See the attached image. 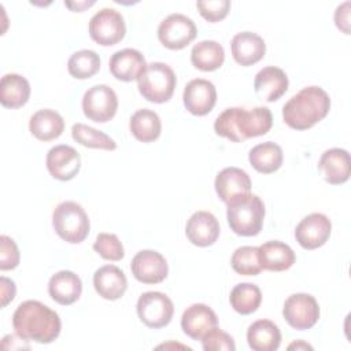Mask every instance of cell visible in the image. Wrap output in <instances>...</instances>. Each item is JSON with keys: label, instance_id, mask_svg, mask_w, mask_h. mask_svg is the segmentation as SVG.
<instances>
[{"label": "cell", "instance_id": "f1b7e54d", "mask_svg": "<svg viewBox=\"0 0 351 351\" xmlns=\"http://www.w3.org/2000/svg\"><path fill=\"white\" fill-rule=\"evenodd\" d=\"M130 133L141 143L155 141L162 132V122L159 115L148 108L137 110L129 121Z\"/></svg>", "mask_w": 351, "mask_h": 351}, {"label": "cell", "instance_id": "e0dca14e", "mask_svg": "<svg viewBox=\"0 0 351 351\" xmlns=\"http://www.w3.org/2000/svg\"><path fill=\"white\" fill-rule=\"evenodd\" d=\"M218 325V317L211 307L204 303H193L185 308L181 317V328L193 340L202 337Z\"/></svg>", "mask_w": 351, "mask_h": 351}, {"label": "cell", "instance_id": "d6986e66", "mask_svg": "<svg viewBox=\"0 0 351 351\" xmlns=\"http://www.w3.org/2000/svg\"><path fill=\"white\" fill-rule=\"evenodd\" d=\"M318 170L328 184H344L351 174L350 154L343 148L326 149L319 158Z\"/></svg>", "mask_w": 351, "mask_h": 351}, {"label": "cell", "instance_id": "cb8c5ba5", "mask_svg": "<svg viewBox=\"0 0 351 351\" xmlns=\"http://www.w3.org/2000/svg\"><path fill=\"white\" fill-rule=\"evenodd\" d=\"M82 292L81 278L70 270L55 273L48 281V293L56 303L69 306L77 302Z\"/></svg>", "mask_w": 351, "mask_h": 351}, {"label": "cell", "instance_id": "9c48e42d", "mask_svg": "<svg viewBox=\"0 0 351 351\" xmlns=\"http://www.w3.org/2000/svg\"><path fill=\"white\" fill-rule=\"evenodd\" d=\"M197 34L195 22L180 12L167 15L158 26V38L169 49H182L191 44Z\"/></svg>", "mask_w": 351, "mask_h": 351}, {"label": "cell", "instance_id": "7bdbcfd3", "mask_svg": "<svg viewBox=\"0 0 351 351\" xmlns=\"http://www.w3.org/2000/svg\"><path fill=\"white\" fill-rule=\"evenodd\" d=\"M288 348H289V350H291V348H296V350H298V348H310V350H313V347H311L310 344H307V343H304V341H300V340L296 341V343L289 344Z\"/></svg>", "mask_w": 351, "mask_h": 351}, {"label": "cell", "instance_id": "9a60e30c", "mask_svg": "<svg viewBox=\"0 0 351 351\" xmlns=\"http://www.w3.org/2000/svg\"><path fill=\"white\" fill-rule=\"evenodd\" d=\"M185 108L197 117L208 114L217 103V89L214 84L204 78L191 80L182 93Z\"/></svg>", "mask_w": 351, "mask_h": 351}, {"label": "cell", "instance_id": "1f68e13d", "mask_svg": "<svg viewBox=\"0 0 351 351\" xmlns=\"http://www.w3.org/2000/svg\"><path fill=\"white\" fill-rule=\"evenodd\" d=\"M229 302L236 313L241 315H248L255 313L261 306L262 292L255 284L240 282L230 291Z\"/></svg>", "mask_w": 351, "mask_h": 351}, {"label": "cell", "instance_id": "5bb4252c", "mask_svg": "<svg viewBox=\"0 0 351 351\" xmlns=\"http://www.w3.org/2000/svg\"><path fill=\"white\" fill-rule=\"evenodd\" d=\"M130 269L134 278L143 284H159L169 273L167 261L154 250L138 251L132 259Z\"/></svg>", "mask_w": 351, "mask_h": 351}, {"label": "cell", "instance_id": "ffe728a7", "mask_svg": "<svg viewBox=\"0 0 351 351\" xmlns=\"http://www.w3.org/2000/svg\"><path fill=\"white\" fill-rule=\"evenodd\" d=\"M108 66L111 74L117 80L125 82L138 80L147 69V63L143 53L134 48H125L114 52L110 58Z\"/></svg>", "mask_w": 351, "mask_h": 351}, {"label": "cell", "instance_id": "d4e9b609", "mask_svg": "<svg viewBox=\"0 0 351 351\" xmlns=\"http://www.w3.org/2000/svg\"><path fill=\"white\" fill-rule=\"evenodd\" d=\"M259 248V259L262 269L269 271H284L288 270L295 263L293 250L278 240L266 241Z\"/></svg>", "mask_w": 351, "mask_h": 351}, {"label": "cell", "instance_id": "ab89813d", "mask_svg": "<svg viewBox=\"0 0 351 351\" xmlns=\"http://www.w3.org/2000/svg\"><path fill=\"white\" fill-rule=\"evenodd\" d=\"M350 1H344L335 11V23L344 34H350Z\"/></svg>", "mask_w": 351, "mask_h": 351}, {"label": "cell", "instance_id": "e575fe53", "mask_svg": "<svg viewBox=\"0 0 351 351\" xmlns=\"http://www.w3.org/2000/svg\"><path fill=\"white\" fill-rule=\"evenodd\" d=\"M232 269L241 276H258L262 271L259 259V248L243 245L234 250L230 258Z\"/></svg>", "mask_w": 351, "mask_h": 351}, {"label": "cell", "instance_id": "8992f818", "mask_svg": "<svg viewBox=\"0 0 351 351\" xmlns=\"http://www.w3.org/2000/svg\"><path fill=\"white\" fill-rule=\"evenodd\" d=\"M177 84L173 69L163 62H152L137 80V88L141 96L152 103L169 101Z\"/></svg>", "mask_w": 351, "mask_h": 351}, {"label": "cell", "instance_id": "5b68a950", "mask_svg": "<svg viewBox=\"0 0 351 351\" xmlns=\"http://www.w3.org/2000/svg\"><path fill=\"white\" fill-rule=\"evenodd\" d=\"M228 223L239 236H256L263 225L265 204L258 195H247L245 197L228 204Z\"/></svg>", "mask_w": 351, "mask_h": 351}, {"label": "cell", "instance_id": "6da1fadb", "mask_svg": "<svg viewBox=\"0 0 351 351\" xmlns=\"http://www.w3.org/2000/svg\"><path fill=\"white\" fill-rule=\"evenodd\" d=\"M16 336L26 341L49 344L58 339L62 322L56 311L38 300L22 302L12 315Z\"/></svg>", "mask_w": 351, "mask_h": 351}, {"label": "cell", "instance_id": "277c9868", "mask_svg": "<svg viewBox=\"0 0 351 351\" xmlns=\"http://www.w3.org/2000/svg\"><path fill=\"white\" fill-rule=\"evenodd\" d=\"M52 226L62 240L70 244H78L89 234L90 222L81 204L66 200L55 207L52 213Z\"/></svg>", "mask_w": 351, "mask_h": 351}, {"label": "cell", "instance_id": "74e56055", "mask_svg": "<svg viewBox=\"0 0 351 351\" xmlns=\"http://www.w3.org/2000/svg\"><path fill=\"white\" fill-rule=\"evenodd\" d=\"M196 7L200 12V15L214 23L218 21H222L229 10H230V1L229 0H206V1H197Z\"/></svg>", "mask_w": 351, "mask_h": 351}, {"label": "cell", "instance_id": "836d02e7", "mask_svg": "<svg viewBox=\"0 0 351 351\" xmlns=\"http://www.w3.org/2000/svg\"><path fill=\"white\" fill-rule=\"evenodd\" d=\"M71 136L74 141L88 148H97V149H107V151H112L117 148V143L110 136L85 123H80V122L74 123L71 128Z\"/></svg>", "mask_w": 351, "mask_h": 351}, {"label": "cell", "instance_id": "484cf974", "mask_svg": "<svg viewBox=\"0 0 351 351\" xmlns=\"http://www.w3.org/2000/svg\"><path fill=\"white\" fill-rule=\"evenodd\" d=\"M30 133L40 141L58 138L64 130V121L59 112L51 108L36 111L29 121Z\"/></svg>", "mask_w": 351, "mask_h": 351}, {"label": "cell", "instance_id": "52a82bcc", "mask_svg": "<svg viewBox=\"0 0 351 351\" xmlns=\"http://www.w3.org/2000/svg\"><path fill=\"white\" fill-rule=\"evenodd\" d=\"M137 314L145 326L159 329L170 324L174 306L167 295L158 291H148L137 300Z\"/></svg>", "mask_w": 351, "mask_h": 351}, {"label": "cell", "instance_id": "44dd1931", "mask_svg": "<svg viewBox=\"0 0 351 351\" xmlns=\"http://www.w3.org/2000/svg\"><path fill=\"white\" fill-rule=\"evenodd\" d=\"M288 77L284 70L276 66H267L261 69L254 80V90L255 93L271 103L278 100L288 89Z\"/></svg>", "mask_w": 351, "mask_h": 351}, {"label": "cell", "instance_id": "8fae6325", "mask_svg": "<svg viewBox=\"0 0 351 351\" xmlns=\"http://www.w3.org/2000/svg\"><path fill=\"white\" fill-rule=\"evenodd\" d=\"M282 315L293 329L306 330L318 322L319 306L308 293H292L284 302Z\"/></svg>", "mask_w": 351, "mask_h": 351}, {"label": "cell", "instance_id": "d590c367", "mask_svg": "<svg viewBox=\"0 0 351 351\" xmlns=\"http://www.w3.org/2000/svg\"><path fill=\"white\" fill-rule=\"evenodd\" d=\"M93 250L106 261L117 262L125 256L123 245L114 233H99L93 243Z\"/></svg>", "mask_w": 351, "mask_h": 351}, {"label": "cell", "instance_id": "ac0fdd59", "mask_svg": "<svg viewBox=\"0 0 351 351\" xmlns=\"http://www.w3.org/2000/svg\"><path fill=\"white\" fill-rule=\"evenodd\" d=\"M219 223L210 211H196L191 215L185 226L188 240L197 247L213 245L219 236Z\"/></svg>", "mask_w": 351, "mask_h": 351}, {"label": "cell", "instance_id": "7a4b0ae2", "mask_svg": "<svg viewBox=\"0 0 351 351\" xmlns=\"http://www.w3.org/2000/svg\"><path fill=\"white\" fill-rule=\"evenodd\" d=\"M271 125L273 117L267 107H229L217 117L214 130L221 137L241 143L266 134Z\"/></svg>", "mask_w": 351, "mask_h": 351}, {"label": "cell", "instance_id": "f35d334b", "mask_svg": "<svg viewBox=\"0 0 351 351\" xmlns=\"http://www.w3.org/2000/svg\"><path fill=\"white\" fill-rule=\"evenodd\" d=\"M21 255L16 243L5 236H0V269L1 270H12L19 265Z\"/></svg>", "mask_w": 351, "mask_h": 351}, {"label": "cell", "instance_id": "7c38bea8", "mask_svg": "<svg viewBox=\"0 0 351 351\" xmlns=\"http://www.w3.org/2000/svg\"><path fill=\"white\" fill-rule=\"evenodd\" d=\"M214 186L218 197L228 206L251 193V178L243 169L230 166L217 174Z\"/></svg>", "mask_w": 351, "mask_h": 351}, {"label": "cell", "instance_id": "b9f144b4", "mask_svg": "<svg viewBox=\"0 0 351 351\" xmlns=\"http://www.w3.org/2000/svg\"><path fill=\"white\" fill-rule=\"evenodd\" d=\"M95 1H77V3H70V1H64V5L69 7L70 10L75 11V12H81L85 8H89L90 5H93Z\"/></svg>", "mask_w": 351, "mask_h": 351}, {"label": "cell", "instance_id": "83f0119b", "mask_svg": "<svg viewBox=\"0 0 351 351\" xmlns=\"http://www.w3.org/2000/svg\"><path fill=\"white\" fill-rule=\"evenodd\" d=\"M30 97L29 81L16 73L1 77L0 81V103L7 108H19L27 103Z\"/></svg>", "mask_w": 351, "mask_h": 351}, {"label": "cell", "instance_id": "4fadbf2b", "mask_svg": "<svg viewBox=\"0 0 351 351\" xmlns=\"http://www.w3.org/2000/svg\"><path fill=\"white\" fill-rule=\"evenodd\" d=\"M330 232V219L322 213H311L298 223L295 237L304 250H315L328 241Z\"/></svg>", "mask_w": 351, "mask_h": 351}, {"label": "cell", "instance_id": "d6a6232c", "mask_svg": "<svg viewBox=\"0 0 351 351\" xmlns=\"http://www.w3.org/2000/svg\"><path fill=\"white\" fill-rule=\"evenodd\" d=\"M100 69V58L92 49H80L74 52L69 62V74L77 80H86L93 77Z\"/></svg>", "mask_w": 351, "mask_h": 351}, {"label": "cell", "instance_id": "4dcf8cb0", "mask_svg": "<svg viewBox=\"0 0 351 351\" xmlns=\"http://www.w3.org/2000/svg\"><path fill=\"white\" fill-rule=\"evenodd\" d=\"M223 47L214 40H203L192 47L191 62L202 71H214L223 64Z\"/></svg>", "mask_w": 351, "mask_h": 351}, {"label": "cell", "instance_id": "30bf717a", "mask_svg": "<svg viewBox=\"0 0 351 351\" xmlns=\"http://www.w3.org/2000/svg\"><path fill=\"white\" fill-rule=\"evenodd\" d=\"M118 110V97L112 88L104 84L90 86L82 97V111L93 122L104 123L114 118Z\"/></svg>", "mask_w": 351, "mask_h": 351}, {"label": "cell", "instance_id": "8d00e7d4", "mask_svg": "<svg viewBox=\"0 0 351 351\" xmlns=\"http://www.w3.org/2000/svg\"><path fill=\"white\" fill-rule=\"evenodd\" d=\"M202 347L204 351H234L236 344L233 337L223 332L222 329H218L217 326L208 330L202 337Z\"/></svg>", "mask_w": 351, "mask_h": 351}, {"label": "cell", "instance_id": "3957f363", "mask_svg": "<svg viewBox=\"0 0 351 351\" xmlns=\"http://www.w3.org/2000/svg\"><path fill=\"white\" fill-rule=\"evenodd\" d=\"M330 110V97L319 86L300 89L282 107L284 122L296 130H306L322 121Z\"/></svg>", "mask_w": 351, "mask_h": 351}, {"label": "cell", "instance_id": "7402d4cb", "mask_svg": "<svg viewBox=\"0 0 351 351\" xmlns=\"http://www.w3.org/2000/svg\"><path fill=\"white\" fill-rule=\"evenodd\" d=\"M232 56L236 63L241 66H251L258 63L266 52L265 40L252 32H240L234 34L230 43Z\"/></svg>", "mask_w": 351, "mask_h": 351}, {"label": "cell", "instance_id": "60d3db41", "mask_svg": "<svg viewBox=\"0 0 351 351\" xmlns=\"http://www.w3.org/2000/svg\"><path fill=\"white\" fill-rule=\"evenodd\" d=\"M16 293L15 282L11 278L4 276L0 277V296H1V307H5L10 302L14 300Z\"/></svg>", "mask_w": 351, "mask_h": 351}, {"label": "cell", "instance_id": "4316f807", "mask_svg": "<svg viewBox=\"0 0 351 351\" xmlns=\"http://www.w3.org/2000/svg\"><path fill=\"white\" fill-rule=\"evenodd\" d=\"M247 341L254 351H276L281 343V332L270 319H258L248 326Z\"/></svg>", "mask_w": 351, "mask_h": 351}, {"label": "cell", "instance_id": "ba28073f", "mask_svg": "<svg viewBox=\"0 0 351 351\" xmlns=\"http://www.w3.org/2000/svg\"><path fill=\"white\" fill-rule=\"evenodd\" d=\"M126 33V23L121 12L114 8H101L89 21V34L103 47L118 44Z\"/></svg>", "mask_w": 351, "mask_h": 351}, {"label": "cell", "instance_id": "2e32d148", "mask_svg": "<svg viewBox=\"0 0 351 351\" xmlns=\"http://www.w3.org/2000/svg\"><path fill=\"white\" fill-rule=\"evenodd\" d=\"M45 163L53 178L59 181H69L78 174L81 169V156L75 148L59 144L48 151Z\"/></svg>", "mask_w": 351, "mask_h": 351}, {"label": "cell", "instance_id": "603a6c76", "mask_svg": "<svg viewBox=\"0 0 351 351\" xmlns=\"http://www.w3.org/2000/svg\"><path fill=\"white\" fill-rule=\"evenodd\" d=\"M95 291L107 300H117L123 296L128 288L125 273L115 265L99 267L93 274Z\"/></svg>", "mask_w": 351, "mask_h": 351}, {"label": "cell", "instance_id": "f546056e", "mask_svg": "<svg viewBox=\"0 0 351 351\" xmlns=\"http://www.w3.org/2000/svg\"><path fill=\"white\" fill-rule=\"evenodd\" d=\"M282 149L278 144L273 141L261 143L251 148L248 154V160L251 166L263 174H270L277 171L282 165Z\"/></svg>", "mask_w": 351, "mask_h": 351}]
</instances>
